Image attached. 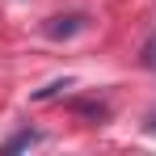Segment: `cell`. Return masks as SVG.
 Returning a JSON list of instances; mask_svg holds the SVG:
<instances>
[{
  "label": "cell",
  "instance_id": "cell-1",
  "mask_svg": "<svg viewBox=\"0 0 156 156\" xmlns=\"http://www.w3.org/2000/svg\"><path fill=\"white\" fill-rule=\"evenodd\" d=\"M80 30H89V17H84V13H68V17H51V21L42 26V34H47V38H72Z\"/></svg>",
  "mask_w": 156,
  "mask_h": 156
},
{
  "label": "cell",
  "instance_id": "cell-2",
  "mask_svg": "<svg viewBox=\"0 0 156 156\" xmlns=\"http://www.w3.org/2000/svg\"><path fill=\"white\" fill-rule=\"evenodd\" d=\"M38 139H42V135H38V131H21V135H13V139H9V144H4V148H9V152H13V148H30V144H38Z\"/></svg>",
  "mask_w": 156,
  "mask_h": 156
}]
</instances>
